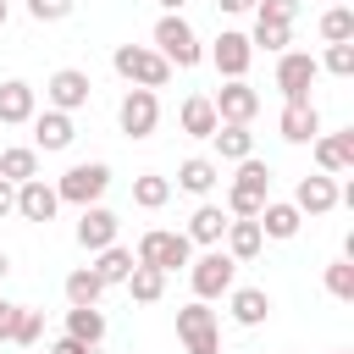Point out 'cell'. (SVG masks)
Listing matches in <instances>:
<instances>
[{"mask_svg": "<svg viewBox=\"0 0 354 354\" xmlns=\"http://www.w3.org/2000/svg\"><path fill=\"white\" fill-rule=\"evenodd\" d=\"M111 66H116V77H127L133 88H166V83H171V61H166L155 44H116Z\"/></svg>", "mask_w": 354, "mask_h": 354, "instance_id": "6da1fadb", "label": "cell"}, {"mask_svg": "<svg viewBox=\"0 0 354 354\" xmlns=\"http://www.w3.org/2000/svg\"><path fill=\"white\" fill-rule=\"evenodd\" d=\"M155 50L171 61V72H188V66L205 61V44H199V33L188 28L183 11H166V17L155 22Z\"/></svg>", "mask_w": 354, "mask_h": 354, "instance_id": "7a4b0ae2", "label": "cell"}, {"mask_svg": "<svg viewBox=\"0 0 354 354\" xmlns=\"http://www.w3.org/2000/svg\"><path fill=\"white\" fill-rule=\"evenodd\" d=\"M271 199V166L266 160H238V177L227 183V216H260V205Z\"/></svg>", "mask_w": 354, "mask_h": 354, "instance_id": "3957f363", "label": "cell"}, {"mask_svg": "<svg viewBox=\"0 0 354 354\" xmlns=\"http://www.w3.org/2000/svg\"><path fill=\"white\" fill-rule=\"evenodd\" d=\"M188 282H194V299H227L238 288V260L221 243H210L199 260H188Z\"/></svg>", "mask_w": 354, "mask_h": 354, "instance_id": "277c9868", "label": "cell"}, {"mask_svg": "<svg viewBox=\"0 0 354 354\" xmlns=\"http://www.w3.org/2000/svg\"><path fill=\"white\" fill-rule=\"evenodd\" d=\"M133 260L138 266H155V271H183L188 260H194V243H188V232H171V227H149L144 238H138V249H133Z\"/></svg>", "mask_w": 354, "mask_h": 354, "instance_id": "5b68a950", "label": "cell"}, {"mask_svg": "<svg viewBox=\"0 0 354 354\" xmlns=\"http://www.w3.org/2000/svg\"><path fill=\"white\" fill-rule=\"evenodd\" d=\"M177 337L188 354H221V326H216V310L210 299H194L177 310Z\"/></svg>", "mask_w": 354, "mask_h": 354, "instance_id": "8992f818", "label": "cell"}, {"mask_svg": "<svg viewBox=\"0 0 354 354\" xmlns=\"http://www.w3.org/2000/svg\"><path fill=\"white\" fill-rule=\"evenodd\" d=\"M105 188H111V166L105 160H77L61 183H55V194H61V205H100L105 199Z\"/></svg>", "mask_w": 354, "mask_h": 354, "instance_id": "52a82bcc", "label": "cell"}, {"mask_svg": "<svg viewBox=\"0 0 354 354\" xmlns=\"http://www.w3.org/2000/svg\"><path fill=\"white\" fill-rule=\"evenodd\" d=\"M116 122H122L127 138H149L160 127V94L155 88H127L122 105H116Z\"/></svg>", "mask_w": 354, "mask_h": 354, "instance_id": "ba28073f", "label": "cell"}, {"mask_svg": "<svg viewBox=\"0 0 354 354\" xmlns=\"http://www.w3.org/2000/svg\"><path fill=\"white\" fill-rule=\"evenodd\" d=\"M315 77H321V61L310 50H282L277 55V88H282V100H310Z\"/></svg>", "mask_w": 354, "mask_h": 354, "instance_id": "9c48e42d", "label": "cell"}, {"mask_svg": "<svg viewBox=\"0 0 354 354\" xmlns=\"http://www.w3.org/2000/svg\"><path fill=\"white\" fill-rule=\"evenodd\" d=\"M88 94H94V83H88V72H77V66H61V72H50V83H44V105H55V111H83L88 105Z\"/></svg>", "mask_w": 354, "mask_h": 354, "instance_id": "30bf717a", "label": "cell"}, {"mask_svg": "<svg viewBox=\"0 0 354 354\" xmlns=\"http://www.w3.org/2000/svg\"><path fill=\"white\" fill-rule=\"evenodd\" d=\"M249 61H254V44H249V33H238V28H221V33H216V44H210V66H216L221 77H243V72H249Z\"/></svg>", "mask_w": 354, "mask_h": 354, "instance_id": "8fae6325", "label": "cell"}, {"mask_svg": "<svg viewBox=\"0 0 354 354\" xmlns=\"http://www.w3.org/2000/svg\"><path fill=\"white\" fill-rule=\"evenodd\" d=\"M210 105H216L221 122H254V116H260V94H254L243 77H227V83L210 94Z\"/></svg>", "mask_w": 354, "mask_h": 354, "instance_id": "7c38bea8", "label": "cell"}, {"mask_svg": "<svg viewBox=\"0 0 354 354\" xmlns=\"http://www.w3.org/2000/svg\"><path fill=\"white\" fill-rule=\"evenodd\" d=\"M72 138H77V127H72V116H66V111H55V105L33 111V149L55 155V149H72Z\"/></svg>", "mask_w": 354, "mask_h": 354, "instance_id": "4fadbf2b", "label": "cell"}, {"mask_svg": "<svg viewBox=\"0 0 354 354\" xmlns=\"http://www.w3.org/2000/svg\"><path fill=\"white\" fill-rule=\"evenodd\" d=\"M310 155H315V166L326 171V177H343V171H354V127L348 133H315L310 138Z\"/></svg>", "mask_w": 354, "mask_h": 354, "instance_id": "5bb4252c", "label": "cell"}, {"mask_svg": "<svg viewBox=\"0 0 354 354\" xmlns=\"http://www.w3.org/2000/svg\"><path fill=\"white\" fill-rule=\"evenodd\" d=\"M55 210H61L55 183H44V177L17 183V216H22V221H55Z\"/></svg>", "mask_w": 354, "mask_h": 354, "instance_id": "9a60e30c", "label": "cell"}, {"mask_svg": "<svg viewBox=\"0 0 354 354\" xmlns=\"http://www.w3.org/2000/svg\"><path fill=\"white\" fill-rule=\"evenodd\" d=\"M116 232H122L116 210H105V205H83V216H77V243H83L88 254H100L105 243H116Z\"/></svg>", "mask_w": 354, "mask_h": 354, "instance_id": "2e32d148", "label": "cell"}, {"mask_svg": "<svg viewBox=\"0 0 354 354\" xmlns=\"http://www.w3.org/2000/svg\"><path fill=\"white\" fill-rule=\"evenodd\" d=\"M343 199H337V183L321 171V177H299V188H293V210L299 216H326V210H337Z\"/></svg>", "mask_w": 354, "mask_h": 354, "instance_id": "e0dca14e", "label": "cell"}, {"mask_svg": "<svg viewBox=\"0 0 354 354\" xmlns=\"http://www.w3.org/2000/svg\"><path fill=\"white\" fill-rule=\"evenodd\" d=\"M33 111H39V88L22 83V77H6L0 83V122L6 127H22V122H33Z\"/></svg>", "mask_w": 354, "mask_h": 354, "instance_id": "ac0fdd59", "label": "cell"}, {"mask_svg": "<svg viewBox=\"0 0 354 354\" xmlns=\"http://www.w3.org/2000/svg\"><path fill=\"white\" fill-rule=\"evenodd\" d=\"M277 133H282L288 144H310V138L321 133V111H315L310 100H288L282 116H277Z\"/></svg>", "mask_w": 354, "mask_h": 354, "instance_id": "d6986e66", "label": "cell"}, {"mask_svg": "<svg viewBox=\"0 0 354 354\" xmlns=\"http://www.w3.org/2000/svg\"><path fill=\"white\" fill-rule=\"evenodd\" d=\"M221 243H227V254L243 266V260H254V254H260L266 232H260V221H254V216H232V221H227V232H221Z\"/></svg>", "mask_w": 354, "mask_h": 354, "instance_id": "ffe728a7", "label": "cell"}, {"mask_svg": "<svg viewBox=\"0 0 354 354\" xmlns=\"http://www.w3.org/2000/svg\"><path fill=\"white\" fill-rule=\"evenodd\" d=\"M216 183H221V166H216L210 155H188V160L177 166V188H183V194H194V199H205Z\"/></svg>", "mask_w": 354, "mask_h": 354, "instance_id": "44dd1931", "label": "cell"}, {"mask_svg": "<svg viewBox=\"0 0 354 354\" xmlns=\"http://www.w3.org/2000/svg\"><path fill=\"white\" fill-rule=\"evenodd\" d=\"M210 144H216L221 160H249V155H254V133H249V122H216Z\"/></svg>", "mask_w": 354, "mask_h": 354, "instance_id": "7402d4cb", "label": "cell"}, {"mask_svg": "<svg viewBox=\"0 0 354 354\" xmlns=\"http://www.w3.org/2000/svg\"><path fill=\"white\" fill-rule=\"evenodd\" d=\"M254 221H260V232H266V238H293V232L304 227V216L293 210V199H266Z\"/></svg>", "mask_w": 354, "mask_h": 354, "instance_id": "603a6c76", "label": "cell"}, {"mask_svg": "<svg viewBox=\"0 0 354 354\" xmlns=\"http://www.w3.org/2000/svg\"><path fill=\"white\" fill-rule=\"evenodd\" d=\"M177 122H183V133H188V138H210L221 116H216L210 94H188V100H183V111H177Z\"/></svg>", "mask_w": 354, "mask_h": 354, "instance_id": "cb8c5ba5", "label": "cell"}, {"mask_svg": "<svg viewBox=\"0 0 354 354\" xmlns=\"http://www.w3.org/2000/svg\"><path fill=\"white\" fill-rule=\"evenodd\" d=\"M227 304H232V321H238V326H260V321L271 315V293H266V288H232Z\"/></svg>", "mask_w": 354, "mask_h": 354, "instance_id": "d4e9b609", "label": "cell"}, {"mask_svg": "<svg viewBox=\"0 0 354 354\" xmlns=\"http://www.w3.org/2000/svg\"><path fill=\"white\" fill-rule=\"evenodd\" d=\"M227 221H232V216H227L221 205H199V210L188 216V243H205V249H210V243H221Z\"/></svg>", "mask_w": 354, "mask_h": 354, "instance_id": "484cf974", "label": "cell"}, {"mask_svg": "<svg viewBox=\"0 0 354 354\" xmlns=\"http://www.w3.org/2000/svg\"><path fill=\"white\" fill-rule=\"evenodd\" d=\"M127 271H133V249H122V243H105V249L94 254V277H100L105 288H122V282H127Z\"/></svg>", "mask_w": 354, "mask_h": 354, "instance_id": "4316f807", "label": "cell"}, {"mask_svg": "<svg viewBox=\"0 0 354 354\" xmlns=\"http://www.w3.org/2000/svg\"><path fill=\"white\" fill-rule=\"evenodd\" d=\"M127 293H133V304H160V293H166V271H155V266H138L133 260V271H127V282H122Z\"/></svg>", "mask_w": 354, "mask_h": 354, "instance_id": "83f0119b", "label": "cell"}, {"mask_svg": "<svg viewBox=\"0 0 354 354\" xmlns=\"http://www.w3.org/2000/svg\"><path fill=\"white\" fill-rule=\"evenodd\" d=\"M66 337H77V343H100L105 337V315H100V304H72L66 310Z\"/></svg>", "mask_w": 354, "mask_h": 354, "instance_id": "f1b7e54d", "label": "cell"}, {"mask_svg": "<svg viewBox=\"0 0 354 354\" xmlns=\"http://www.w3.org/2000/svg\"><path fill=\"white\" fill-rule=\"evenodd\" d=\"M0 177H6V183L39 177V149H33V144H6V149H0Z\"/></svg>", "mask_w": 354, "mask_h": 354, "instance_id": "f546056e", "label": "cell"}, {"mask_svg": "<svg viewBox=\"0 0 354 354\" xmlns=\"http://www.w3.org/2000/svg\"><path fill=\"white\" fill-rule=\"evenodd\" d=\"M171 199V177H160V171H138L133 177V205L138 210H160Z\"/></svg>", "mask_w": 354, "mask_h": 354, "instance_id": "4dcf8cb0", "label": "cell"}, {"mask_svg": "<svg viewBox=\"0 0 354 354\" xmlns=\"http://www.w3.org/2000/svg\"><path fill=\"white\" fill-rule=\"evenodd\" d=\"M249 44H254V50H266V55H282V50L293 44V22H266V17H254Z\"/></svg>", "mask_w": 354, "mask_h": 354, "instance_id": "1f68e13d", "label": "cell"}, {"mask_svg": "<svg viewBox=\"0 0 354 354\" xmlns=\"http://www.w3.org/2000/svg\"><path fill=\"white\" fill-rule=\"evenodd\" d=\"M100 293H105V282L94 277V266H77L66 277V304H100Z\"/></svg>", "mask_w": 354, "mask_h": 354, "instance_id": "d6a6232c", "label": "cell"}, {"mask_svg": "<svg viewBox=\"0 0 354 354\" xmlns=\"http://www.w3.org/2000/svg\"><path fill=\"white\" fill-rule=\"evenodd\" d=\"M321 39H326V44H348V39H354V11H348V6L321 11Z\"/></svg>", "mask_w": 354, "mask_h": 354, "instance_id": "836d02e7", "label": "cell"}, {"mask_svg": "<svg viewBox=\"0 0 354 354\" xmlns=\"http://www.w3.org/2000/svg\"><path fill=\"white\" fill-rule=\"evenodd\" d=\"M39 332H44V315H39L33 304H17V321H11V343L33 348V343H39Z\"/></svg>", "mask_w": 354, "mask_h": 354, "instance_id": "e575fe53", "label": "cell"}, {"mask_svg": "<svg viewBox=\"0 0 354 354\" xmlns=\"http://www.w3.org/2000/svg\"><path fill=\"white\" fill-rule=\"evenodd\" d=\"M326 293H332V299H343V304L354 299V266H348V254L326 266Z\"/></svg>", "mask_w": 354, "mask_h": 354, "instance_id": "d590c367", "label": "cell"}, {"mask_svg": "<svg viewBox=\"0 0 354 354\" xmlns=\"http://www.w3.org/2000/svg\"><path fill=\"white\" fill-rule=\"evenodd\" d=\"M321 72H332V77H354V39H348V44H326Z\"/></svg>", "mask_w": 354, "mask_h": 354, "instance_id": "8d00e7d4", "label": "cell"}, {"mask_svg": "<svg viewBox=\"0 0 354 354\" xmlns=\"http://www.w3.org/2000/svg\"><path fill=\"white\" fill-rule=\"evenodd\" d=\"M77 11V0H28V17L33 22H66Z\"/></svg>", "mask_w": 354, "mask_h": 354, "instance_id": "74e56055", "label": "cell"}, {"mask_svg": "<svg viewBox=\"0 0 354 354\" xmlns=\"http://www.w3.org/2000/svg\"><path fill=\"white\" fill-rule=\"evenodd\" d=\"M254 17H266V22H293V17H299V0H254Z\"/></svg>", "mask_w": 354, "mask_h": 354, "instance_id": "f35d334b", "label": "cell"}, {"mask_svg": "<svg viewBox=\"0 0 354 354\" xmlns=\"http://www.w3.org/2000/svg\"><path fill=\"white\" fill-rule=\"evenodd\" d=\"M44 354H94V348H88V343H77V337H66V332H61V337H55V343H50V348H44Z\"/></svg>", "mask_w": 354, "mask_h": 354, "instance_id": "ab89813d", "label": "cell"}, {"mask_svg": "<svg viewBox=\"0 0 354 354\" xmlns=\"http://www.w3.org/2000/svg\"><path fill=\"white\" fill-rule=\"evenodd\" d=\"M6 216H17V183L0 177V221H6Z\"/></svg>", "mask_w": 354, "mask_h": 354, "instance_id": "60d3db41", "label": "cell"}, {"mask_svg": "<svg viewBox=\"0 0 354 354\" xmlns=\"http://www.w3.org/2000/svg\"><path fill=\"white\" fill-rule=\"evenodd\" d=\"M11 321H17V304L0 293V343H11Z\"/></svg>", "mask_w": 354, "mask_h": 354, "instance_id": "b9f144b4", "label": "cell"}, {"mask_svg": "<svg viewBox=\"0 0 354 354\" xmlns=\"http://www.w3.org/2000/svg\"><path fill=\"white\" fill-rule=\"evenodd\" d=\"M227 17H243V11H254V0H216Z\"/></svg>", "mask_w": 354, "mask_h": 354, "instance_id": "7bdbcfd3", "label": "cell"}, {"mask_svg": "<svg viewBox=\"0 0 354 354\" xmlns=\"http://www.w3.org/2000/svg\"><path fill=\"white\" fill-rule=\"evenodd\" d=\"M6 277H11V254L0 249V282H6Z\"/></svg>", "mask_w": 354, "mask_h": 354, "instance_id": "ee69618b", "label": "cell"}, {"mask_svg": "<svg viewBox=\"0 0 354 354\" xmlns=\"http://www.w3.org/2000/svg\"><path fill=\"white\" fill-rule=\"evenodd\" d=\"M183 6H188V0H160V11H183Z\"/></svg>", "mask_w": 354, "mask_h": 354, "instance_id": "f6af8a7d", "label": "cell"}, {"mask_svg": "<svg viewBox=\"0 0 354 354\" xmlns=\"http://www.w3.org/2000/svg\"><path fill=\"white\" fill-rule=\"evenodd\" d=\"M6 17H11V6H6V0H0V28H6Z\"/></svg>", "mask_w": 354, "mask_h": 354, "instance_id": "bcb514c9", "label": "cell"}, {"mask_svg": "<svg viewBox=\"0 0 354 354\" xmlns=\"http://www.w3.org/2000/svg\"><path fill=\"white\" fill-rule=\"evenodd\" d=\"M343 354H354V348H343Z\"/></svg>", "mask_w": 354, "mask_h": 354, "instance_id": "7dc6e473", "label": "cell"}]
</instances>
